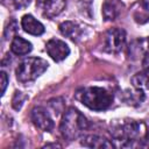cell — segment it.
<instances>
[{
    "instance_id": "cell-1",
    "label": "cell",
    "mask_w": 149,
    "mask_h": 149,
    "mask_svg": "<svg viewBox=\"0 0 149 149\" xmlns=\"http://www.w3.org/2000/svg\"><path fill=\"white\" fill-rule=\"evenodd\" d=\"M87 119L78 109L70 107L65 111L61 121V133L65 139L70 141L78 139L84 133V130L87 129Z\"/></svg>"
},
{
    "instance_id": "cell-2",
    "label": "cell",
    "mask_w": 149,
    "mask_h": 149,
    "mask_svg": "<svg viewBox=\"0 0 149 149\" xmlns=\"http://www.w3.org/2000/svg\"><path fill=\"white\" fill-rule=\"evenodd\" d=\"M80 101L90 109L104 111L112 105L113 95L102 87L92 86L83 90L80 93Z\"/></svg>"
},
{
    "instance_id": "cell-3",
    "label": "cell",
    "mask_w": 149,
    "mask_h": 149,
    "mask_svg": "<svg viewBox=\"0 0 149 149\" xmlns=\"http://www.w3.org/2000/svg\"><path fill=\"white\" fill-rule=\"evenodd\" d=\"M48 69V63L40 57L24 58L16 68V78L21 83H29L40 77Z\"/></svg>"
},
{
    "instance_id": "cell-4",
    "label": "cell",
    "mask_w": 149,
    "mask_h": 149,
    "mask_svg": "<svg viewBox=\"0 0 149 149\" xmlns=\"http://www.w3.org/2000/svg\"><path fill=\"white\" fill-rule=\"evenodd\" d=\"M141 123H137L133 120L121 122L116 127H114L113 136L115 141L120 142L121 147H130L133 146V142L141 137Z\"/></svg>"
},
{
    "instance_id": "cell-5",
    "label": "cell",
    "mask_w": 149,
    "mask_h": 149,
    "mask_svg": "<svg viewBox=\"0 0 149 149\" xmlns=\"http://www.w3.org/2000/svg\"><path fill=\"white\" fill-rule=\"evenodd\" d=\"M125 42H126L125 30L120 28H112L105 34L102 47L105 51L109 54H116L121 51V49L125 45Z\"/></svg>"
},
{
    "instance_id": "cell-6",
    "label": "cell",
    "mask_w": 149,
    "mask_h": 149,
    "mask_svg": "<svg viewBox=\"0 0 149 149\" xmlns=\"http://www.w3.org/2000/svg\"><path fill=\"white\" fill-rule=\"evenodd\" d=\"M33 123L43 132H50L54 128V121L49 112L43 107H35L30 114Z\"/></svg>"
},
{
    "instance_id": "cell-7",
    "label": "cell",
    "mask_w": 149,
    "mask_h": 149,
    "mask_svg": "<svg viewBox=\"0 0 149 149\" xmlns=\"http://www.w3.org/2000/svg\"><path fill=\"white\" fill-rule=\"evenodd\" d=\"M45 50L55 62H61L65 59L70 54V48L68 47V44L57 38H52L48 41L45 45Z\"/></svg>"
},
{
    "instance_id": "cell-8",
    "label": "cell",
    "mask_w": 149,
    "mask_h": 149,
    "mask_svg": "<svg viewBox=\"0 0 149 149\" xmlns=\"http://www.w3.org/2000/svg\"><path fill=\"white\" fill-rule=\"evenodd\" d=\"M21 26H22L23 30L30 35L38 36V35H42L44 33V26L30 14H26L22 16Z\"/></svg>"
},
{
    "instance_id": "cell-9",
    "label": "cell",
    "mask_w": 149,
    "mask_h": 149,
    "mask_svg": "<svg viewBox=\"0 0 149 149\" xmlns=\"http://www.w3.org/2000/svg\"><path fill=\"white\" fill-rule=\"evenodd\" d=\"M122 2L120 0H105L102 5V15L104 19L107 21L115 20L119 14L121 13L122 8Z\"/></svg>"
},
{
    "instance_id": "cell-10",
    "label": "cell",
    "mask_w": 149,
    "mask_h": 149,
    "mask_svg": "<svg viewBox=\"0 0 149 149\" xmlns=\"http://www.w3.org/2000/svg\"><path fill=\"white\" fill-rule=\"evenodd\" d=\"M59 30L64 36H66V37H69L73 41L79 40L81 34H83V30L79 27V24L76 23V22H72V21H65V22L61 23L59 24Z\"/></svg>"
},
{
    "instance_id": "cell-11",
    "label": "cell",
    "mask_w": 149,
    "mask_h": 149,
    "mask_svg": "<svg viewBox=\"0 0 149 149\" xmlns=\"http://www.w3.org/2000/svg\"><path fill=\"white\" fill-rule=\"evenodd\" d=\"M10 50H12L15 55L22 56V55L29 54V52L33 50V45H31V43H30L29 41L24 40L23 37H21V36H15V37L12 40Z\"/></svg>"
},
{
    "instance_id": "cell-12",
    "label": "cell",
    "mask_w": 149,
    "mask_h": 149,
    "mask_svg": "<svg viewBox=\"0 0 149 149\" xmlns=\"http://www.w3.org/2000/svg\"><path fill=\"white\" fill-rule=\"evenodd\" d=\"M81 144L88 148H112L113 143L99 135H88L83 139Z\"/></svg>"
},
{
    "instance_id": "cell-13",
    "label": "cell",
    "mask_w": 149,
    "mask_h": 149,
    "mask_svg": "<svg viewBox=\"0 0 149 149\" xmlns=\"http://www.w3.org/2000/svg\"><path fill=\"white\" fill-rule=\"evenodd\" d=\"M65 5L66 0H49L44 5V15H47L48 17H54L63 10Z\"/></svg>"
},
{
    "instance_id": "cell-14",
    "label": "cell",
    "mask_w": 149,
    "mask_h": 149,
    "mask_svg": "<svg viewBox=\"0 0 149 149\" xmlns=\"http://www.w3.org/2000/svg\"><path fill=\"white\" fill-rule=\"evenodd\" d=\"M133 84L136 87L149 88V70H146L141 73H137L133 77Z\"/></svg>"
},
{
    "instance_id": "cell-15",
    "label": "cell",
    "mask_w": 149,
    "mask_h": 149,
    "mask_svg": "<svg viewBox=\"0 0 149 149\" xmlns=\"http://www.w3.org/2000/svg\"><path fill=\"white\" fill-rule=\"evenodd\" d=\"M26 99H27V97L22 92H15V94L13 97V100H12L13 108L16 109V111H19L22 107V105H23V102H24Z\"/></svg>"
},
{
    "instance_id": "cell-16",
    "label": "cell",
    "mask_w": 149,
    "mask_h": 149,
    "mask_svg": "<svg viewBox=\"0 0 149 149\" xmlns=\"http://www.w3.org/2000/svg\"><path fill=\"white\" fill-rule=\"evenodd\" d=\"M15 31H16V22L12 21L5 29V38H9V36H12L13 33H15Z\"/></svg>"
},
{
    "instance_id": "cell-17",
    "label": "cell",
    "mask_w": 149,
    "mask_h": 149,
    "mask_svg": "<svg viewBox=\"0 0 149 149\" xmlns=\"http://www.w3.org/2000/svg\"><path fill=\"white\" fill-rule=\"evenodd\" d=\"M0 78H1V94L3 95L5 91H6V87H7V84H8V77H7V73L5 71H1L0 72Z\"/></svg>"
},
{
    "instance_id": "cell-18",
    "label": "cell",
    "mask_w": 149,
    "mask_h": 149,
    "mask_svg": "<svg viewBox=\"0 0 149 149\" xmlns=\"http://www.w3.org/2000/svg\"><path fill=\"white\" fill-rule=\"evenodd\" d=\"M13 3L17 9H21V8H24V7L29 6L30 0H13Z\"/></svg>"
},
{
    "instance_id": "cell-19",
    "label": "cell",
    "mask_w": 149,
    "mask_h": 149,
    "mask_svg": "<svg viewBox=\"0 0 149 149\" xmlns=\"http://www.w3.org/2000/svg\"><path fill=\"white\" fill-rule=\"evenodd\" d=\"M142 7L146 10H149V0H142Z\"/></svg>"
},
{
    "instance_id": "cell-20",
    "label": "cell",
    "mask_w": 149,
    "mask_h": 149,
    "mask_svg": "<svg viewBox=\"0 0 149 149\" xmlns=\"http://www.w3.org/2000/svg\"><path fill=\"white\" fill-rule=\"evenodd\" d=\"M49 0H36V3L37 5H45Z\"/></svg>"
}]
</instances>
